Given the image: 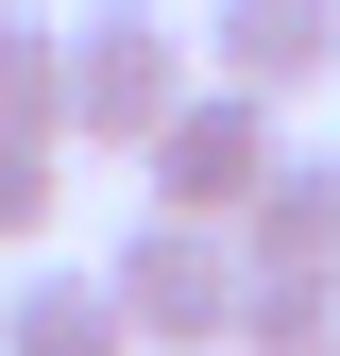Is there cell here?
Listing matches in <instances>:
<instances>
[{
  "label": "cell",
  "instance_id": "6da1fadb",
  "mask_svg": "<svg viewBox=\"0 0 340 356\" xmlns=\"http://www.w3.org/2000/svg\"><path fill=\"white\" fill-rule=\"evenodd\" d=\"M187 51H204V17L85 0V17H68V136H85V153H153V136H170V102L204 85Z\"/></svg>",
  "mask_w": 340,
  "mask_h": 356
},
{
  "label": "cell",
  "instance_id": "7a4b0ae2",
  "mask_svg": "<svg viewBox=\"0 0 340 356\" xmlns=\"http://www.w3.org/2000/svg\"><path fill=\"white\" fill-rule=\"evenodd\" d=\"M102 272H119V305H137V339H153V356H238V305H255L238 220H170V204H153Z\"/></svg>",
  "mask_w": 340,
  "mask_h": 356
},
{
  "label": "cell",
  "instance_id": "3957f363",
  "mask_svg": "<svg viewBox=\"0 0 340 356\" xmlns=\"http://www.w3.org/2000/svg\"><path fill=\"white\" fill-rule=\"evenodd\" d=\"M272 153H289V136H272V85H222V68H204L137 170H153V204H170V220H238L255 187H272Z\"/></svg>",
  "mask_w": 340,
  "mask_h": 356
},
{
  "label": "cell",
  "instance_id": "277c9868",
  "mask_svg": "<svg viewBox=\"0 0 340 356\" xmlns=\"http://www.w3.org/2000/svg\"><path fill=\"white\" fill-rule=\"evenodd\" d=\"M204 51H222V85L307 102V85L340 68V0H204Z\"/></svg>",
  "mask_w": 340,
  "mask_h": 356
},
{
  "label": "cell",
  "instance_id": "5b68a950",
  "mask_svg": "<svg viewBox=\"0 0 340 356\" xmlns=\"http://www.w3.org/2000/svg\"><path fill=\"white\" fill-rule=\"evenodd\" d=\"M255 272H340V153H272V187L238 204Z\"/></svg>",
  "mask_w": 340,
  "mask_h": 356
},
{
  "label": "cell",
  "instance_id": "8992f818",
  "mask_svg": "<svg viewBox=\"0 0 340 356\" xmlns=\"http://www.w3.org/2000/svg\"><path fill=\"white\" fill-rule=\"evenodd\" d=\"M0 356H137V305H119V272H17V305H0Z\"/></svg>",
  "mask_w": 340,
  "mask_h": 356
},
{
  "label": "cell",
  "instance_id": "52a82bcc",
  "mask_svg": "<svg viewBox=\"0 0 340 356\" xmlns=\"http://www.w3.org/2000/svg\"><path fill=\"white\" fill-rule=\"evenodd\" d=\"M0 136H68V17L0 0Z\"/></svg>",
  "mask_w": 340,
  "mask_h": 356
},
{
  "label": "cell",
  "instance_id": "ba28073f",
  "mask_svg": "<svg viewBox=\"0 0 340 356\" xmlns=\"http://www.w3.org/2000/svg\"><path fill=\"white\" fill-rule=\"evenodd\" d=\"M238 356H340V272H255Z\"/></svg>",
  "mask_w": 340,
  "mask_h": 356
},
{
  "label": "cell",
  "instance_id": "9c48e42d",
  "mask_svg": "<svg viewBox=\"0 0 340 356\" xmlns=\"http://www.w3.org/2000/svg\"><path fill=\"white\" fill-rule=\"evenodd\" d=\"M68 136H0V254H34L52 238V204H68V170H52Z\"/></svg>",
  "mask_w": 340,
  "mask_h": 356
}]
</instances>
